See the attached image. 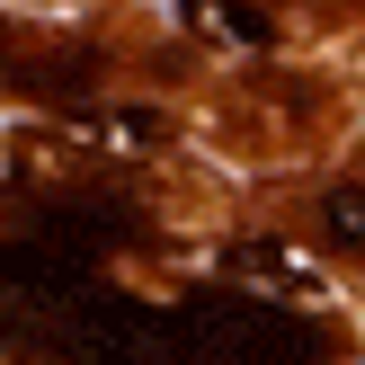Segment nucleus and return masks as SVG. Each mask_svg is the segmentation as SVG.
I'll use <instances>...</instances> for the list:
<instances>
[{
  "mask_svg": "<svg viewBox=\"0 0 365 365\" xmlns=\"http://www.w3.org/2000/svg\"><path fill=\"white\" fill-rule=\"evenodd\" d=\"M160 365H321V339L277 303H241V294H205L178 303L160 330Z\"/></svg>",
  "mask_w": 365,
  "mask_h": 365,
  "instance_id": "f257e3e1",
  "label": "nucleus"
},
{
  "mask_svg": "<svg viewBox=\"0 0 365 365\" xmlns=\"http://www.w3.org/2000/svg\"><path fill=\"white\" fill-rule=\"evenodd\" d=\"M187 18H196V27H214V36H232V45H267V18L241 9V0H187Z\"/></svg>",
  "mask_w": 365,
  "mask_h": 365,
  "instance_id": "f03ea898",
  "label": "nucleus"
},
{
  "mask_svg": "<svg viewBox=\"0 0 365 365\" xmlns=\"http://www.w3.org/2000/svg\"><path fill=\"white\" fill-rule=\"evenodd\" d=\"M321 232L348 241V250H365V187H330L321 196Z\"/></svg>",
  "mask_w": 365,
  "mask_h": 365,
  "instance_id": "7ed1b4c3",
  "label": "nucleus"
}]
</instances>
